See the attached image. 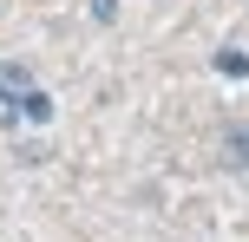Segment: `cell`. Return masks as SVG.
<instances>
[{
    "mask_svg": "<svg viewBox=\"0 0 249 242\" xmlns=\"http://www.w3.org/2000/svg\"><path fill=\"white\" fill-rule=\"evenodd\" d=\"M216 72H230V79H249V52H216Z\"/></svg>",
    "mask_w": 249,
    "mask_h": 242,
    "instance_id": "277c9868",
    "label": "cell"
},
{
    "mask_svg": "<svg viewBox=\"0 0 249 242\" xmlns=\"http://www.w3.org/2000/svg\"><path fill=\"white\" fill-rule=\"evenodd\" d=\"M223 151H230V164H236V170H249V125H243V131H230Z\"/></svg>",
    "mask_w": 249,
    "mask_h": 242,
    "instance_id": "3957f363",
    "label": "cell"
},
{
    "mask_svg": "<svg viewBox=\"0 0 249 242\" xmlns=\"http://www.w3.org/2000/svg\"><path fill=\"white\" fill-rule=\"evenodd\" d=\"M118 13V0H92V20H112Z\"/></svg>",
    "mask_w": 249,
    "mask_h": 242,
    "instance_id": "5b68a950",
    "label": "cell"
},
{
    "mask_svg": "<svg viewBox=\"0 0 249 242\" xmlns=\"http://www.w3.org/2000/svg\"><path fill=\"white\" fill-rule=\"evenodd\" d=\"M33 85L26 65H0V125H20V92Z\"/></svg>",
    "mask_w": 249,
    "mask_h": 242,
    "instance_id": "6da1fadb",
    "label": "cell"
},
{
    "mask_svg": "<svg viewBox=\"0 0 249 242\" xmlns=\"http://www.w3.org/2000/svg\"><path fill=\"white\" fill-rule=\"evenodd\" d=\"M20 118H26V125H46V118H53V98H46L39 85H26V92H20Z\"/></svg>",
    "mask_w": 249,
    "mask_h": 242,
    "instance_id": "7a4b0ae2",
    "label": "cell"
}]
</instances>
